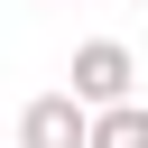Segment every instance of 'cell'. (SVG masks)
Masks as SVG:
<instances>
[{
	"label": "cell",
	"instance_id": "1",
	"mask_svg": "<svg viewBox=\"0 0 148 148\" xmlns=\"http://www.w3.org/2000/svg\"><path fill=\"white\" fill-rule=\"evenodd\" d=\"M130 74H139V56H130L120 37H83V46H74V83H65V92H74V102H92V111H120V102H130Z\"/></svg>",
	"mask_w": 148,
	"mask_h": 148
},
{
	"label": "cell",
	"instance_id": "2",
	"mask_svg": "<svg viewBox=\"0 0 148 148\" xmlns=\"http://www.w3.org/2000/svg\"><path fill=\"white\" fill-rule=\"evenodd\" d=\"M18 148H92V102L37 92V102L18 111Z\"/></svg>",
	"mask_w": 148,
	"mask_h": 148
},
{
	"label": "cell",
	"instance_id": "3",
	"mask_svg": "<svg viewBox=\"0 0 148 148\" xmlns=\"http://www.w3.org/2000/svg\"><path fill=\"white\" fill-rule=\"evenodd\" d=\"M92 148H148V111H139V102L92 111Z\"/></svg>",
	"mask_w": 148,
	"mask_h": 148
}]
</instances>
